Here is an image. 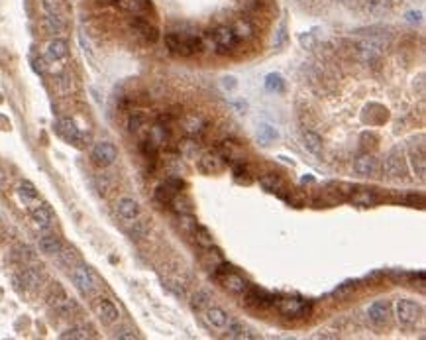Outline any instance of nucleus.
I'll use <instances>...</instances> for the list:
<instances>
[{
  "label": "nucleus",
  "mask_w": 426,
  "mask_h": 340,
  "mask_svg": "<svg viewBox=\"0 0 426 340\" xmlns=\"http://www.w3.org/2000/svg\"><path fill=\"white\" fill-rule=\"evenodd\" d=\"M165 46H167V50L171 53L188 57V55H195V53H199L202 50V39L197 34H177V32H171V34H165Z\"/></svg>",
  "instance_id": "nucleus-1"
},
{
  "label": "nucleus",
  "mask_w": 426,
  "mask_h": 340,
  "mask_svg": "<svg viewBox=\"0 0 426 340\" xmlns=\"http://www.w3.org/2000/svg\"><path fill=\"white\" fill-rule=\"evenodd\" d=\"M71 281L77 285V289L87 293V295L92 293V291L97 289V285H99V281H97V277L92 274V269L85 264H73V267H71Z\"/></svg>",
  "instance_id": "nucleus-2"
},
{
  "label": "nucleus",
  "mask_w": 426,
  "mask_h": 340,
  "mask_svg": "<svg viewBox=\"0 0 426 340\" xmlns=\"http://www.w3.org/2000/svg\"><path fill=\"white\" fill-rule=\"evenodd\" d=\"M279 311L287 319H301V316L311 315L313 305L304 299H299V297H285L279 301Z\"/></svg>",
  "instance_id": "nucleus-3"
},
{
  "label": "nucleus",
  "mask_w": 426,
  "mask_h": 340,
  "mask_svg": "<svg viewBox=\"0 0 426 340\" xmlns=\"http://www.w3.org/2000/svg\"><path fill=\"white\" fill-rule=\"evenodd\" d=\"M395 313H397V319L403 325H414L420 315H422V307L418 305L413 299H399L397 305H395Z\"/></svg>",
  "instance_id": "nucleus-4"
},
{
  "label": "nucleus",
  "mask_w": 426,
  "mask_h": 340,
  "mask_svg": "<svg viewBox=\"0 0 426 340\" xmlns=\"http://www.w3.org/2000/svg\"><path fill=\"white\" fill-rule=\"evenodd\" d=\"M246 297V303L250 307H255V309H267L271 305H275L277 297L273 293L265 289H259V287H248V289L242 293Z\"/></svg>",
  "instance_id": "nucleus-5"
},
{
  "label": "nucleus",
  "mask_w": 426,
  "mask_h": 340,
  "mask_svg": "<svg viewBox=\"0 0 426 340\" xmlns=\"http://www.w3.org/2000/svg\"><path fill=\"white\" fill-rule=\"evenodd\" d=\"M116 157H118V150L110 142H97L92 146V160H94L97 165L108 167V165H112L116 162Z\"/></svg>",
  "instance_id": "nucleus-6"
},
{
  "label": "nucleus",
  "mask_w": 426,
  "mask_h": 340,
  "mask_svg": "<svg viewBox=\"0 0 426 340\" xmlns=\"http://www.w3.org/2000/svg\"><path fill=\"white\" fill-rule=\"evenodd\" d=\"M212 39H214L216 50L220 51V53H228V51H232L236 46H238V39H236V36H234L232 28H228V26H220V28H216V30L212 32Z\"/></svg>",
  "instance_id": "nucleus-7"
},
{
  "label": "nucleus",
  "mask_w": 426,
  "mask_h": 340,
  "mask_svg": "<svg viewBox=\"0 0 426 340\" xmlns=\"http://www.w3.org/2000/svg\"><path fill=\"white\" fill-rule=\"evenodd\" d=\"M94 311H97V315H99V319H101L104 325H116V323L120 321V311H118V307H116L110 299H106V297L97 299V303H94Z\"/></svg>",
  "instance_id": "nucleus-8"
},
{
  "label": "nucleus",
  "mask_w": 426,
  "mask_h": 340,
  "mask_svg": "<svg viewBox=\"0 0 426 340\" xmlns=\"http://www.w3.org/2000/svg\"><path fill=\"white\" fill-rule=\"evenodd\" d=\"M116 213H118V216H120L124 222L130 224L132 220L139 218L141 209H139V202L136 201V199H132V197H122V199H118V202H116Z\"/></svg>",
  "instance_id": "nucleus-9"
},
{
  "label": "nucleus",
  "mask_w": 426,
  "mask_h": 340,
  "mask_svg": "<svg viewBox=\"0 0 426 340\" xmlns=\"http://www.w3.org/2000/svg\"><path fill=\"white\" fill-rule=\"evenodd\" d=\"M32 220L36 222V226L41 230H51L55 224V214L50 209V205L38 202L36 207H32Z\"/></svg>",
  "instance_id": "nucleus-10"
},
{
  "label": "nucleus",
  "mask_w": 426,
  "mask_h": 340,
  "mask_svg": "<svg viewBox=\"0 0 426 340\" xmlns=\"http://www.w3.org/2000/svg\"><path fill=\"white\" fill-rule=\"evenodd\" d=\"M218 281L222 283V287H224L226 291H230V293H234V295H242L244 291L250 287L248 281L240 276V274H236L234 269H230V271H226L224 276H220L218 277Z\"/></svg>",
  "instance_id": "nucleus-11"
},
{
  "label": "nucleus",
  "mask_w": 426,
  "mask_h": 340,
  "mask_svg": "<svg viewBox=\"0 0 426 340\" xmlns=\"http://www.w3.org/2000/svg\"><path fill=\"white\" fill-rule=\"evenodd\" d=\"M383 173L391 179H397V177L405 175V162H403V155L399 151H391L385 162H383Z\"/></svg>",
  "instance_id": "nucleus-12"
},
{
  "label": "nucleus",
  "mask_w": 426,
  "mask_h": 340,
  "mask_svg": "<svg viewBox=\"0 0 426 340\" xmlns=\"http://www.w3.org/2000/svg\"><path fill=\"white\" fill-rule=\"evenodd\" d=\"M57 130L63 138L75 146H83V134H81V128H77V124L71 120V118H61L59 124H57Z\"/></svg>",
  "instance_id": "nucleus-13"
},
{
  "label": "nucleus",
  "mask_w": 426,
  "mask_h": 340,
  "mask_svg": "<svg viewBox=\"0 0 426 340\" xmlns=\"http://www.w3.org/2000/svg\"><path fill=\"white\" fill-rule=\"evenodd\" d=\"M132 28L138 32L139 36L144 39H148V41H157V38H159V32H157V28L153 24H150V20L148 18H141V16H132Z\"/></svg>",
  "instance_id": "nucleus-14"
},
{
  "label": "nucleus",
  "mask_w": 426,
  "mask_h": 340,
  "mask_svg": "<svg viewBox=\"0 0 426 340\" xmlns=\"http://www.w3.org/2000/svg\"><path fill=\"white\" fill-rule=\"evenodd\" d=\"M377 169H379V164L371 153H362L353 162V171L362 177H373L377 173Z\"/></svg>",
  "instance_id": "nucleus-15"
},
{
  "label": "nucleus",
  "mask_w": 426,
  "mask_h": 340,
  "mask_svg": "<svg viewBox=\"0 0 426 340\" xmlns=\"http://www.w3.org/2000/svg\"><path fill=\"white\" fill-rule=\"evenodd\" d=\"M204 319H206V323H208L212 328L224 330L226 325H228L230 315L226 313L224 309H220V307H210V305H208V307L204 309Z\"/></svg>",
  "instance_id": "nucleus-16"
},
{
  "label": "nucleus",
  "mask_w": 426,
  "mask_h": 340,
  "mask_svg": "<svg viewBox=\"0 0 426 340\" xmlns=\"http://www.w3.org/2000/svg\"><path fill=\"white\" fill-rule=\"evenodd\" d=\"M199 167H201L202 173L214 175V173L222 171V167H224V157L218 155V153H204L201 160H199Z\"/></svg>",
  "instance_id": "nucleus-17"
},
{
  "label": "nucleus",
  "mask_w": 426,
  "mask_h": 340,
  "mask_svg": "<svg viewBox=\"0 0 426 340\" xmlns=\"http://www.w3.org/2000/svg\"><path fill=\"white\" fill-rule=\"evenodd\" d=\"M67 55H69V48H67V41L65 39L55 38L48 43V50H45L48 61H61Z\"/></svg>",
  "instance_id": "nucleus-18"
},
{
  "label": "nucleus",
  "mask_w": 426,
  "mask_h": 340,
  "mask_svg": "<svg viewBox=\"0 0 426 340\" xmlns=\"http://www.w3.org/2000/svg\"><path fill=\"white\" fill-rule=\"evenodd\" d=\"M18 197H20V201L24 202V205H38L39 201V193L38 189H36V185L32 183V181H20L18 183Z\"/></svg>",
  "instance_id": "nucleus-19"
},
{
  "label": "nucleus",
  "mask_w": 426,
  "mask_h": 340,
  "mask_svg": "<svg viewBox=\"0 0 426 340\" xmlns=\"http://www.w3.org/2000/svg\"><path fill=\"white\" fill-rule=\"evenodd\" d=\"M18 281L26 289H38L41 285V274L38 269H34V267H24L20 271V276H18Z\"/></svg>",
  "instance_id": "nucleus-20"
},
{
  "label": "nucleus",
  "mask_w": 426,
  "mask_h": 340,
  "mask_svg": "<svg viewBox=\"0 0 426 340\" xmlns=\"http://www.w3.org/2000/svg\"><path fill=\"white\" fill-rule=\"evenodd\" d=\"M38 244H39V250L43 254H48V256H57L63 248L61 238L55 236V234H43V236L39 238Z\"/></svg>",
  "instance_id": "nucleus-21"
},
{
  "label": "nucleus",
  "mask_w": 426,
  "mask_h": 340,
  "mask_svg": "<svg viewBox=\"0 0 426 340\" xmlns=\"http://www.w3.org/2000/svg\"><path fill=\"white\" fill-rule=\"evenodd\" d=\"M389 303L387 301H375L373 305H369L367 309V315L369 319L375 323V325H385L389 319Z\"/></svg>",
  "instance_id": "nucleus-22"
},
{
  "label": "nucleus",
  "mask_w": 426,
  "mask_h": 340,
  "mask_svg": "<svg viewBox=\"0 0 426 340\" xmlns=\"http://www.w3.org/2000/svg\"><path fill=\"white\" fill-rule=\"evenodd\" d=\"M116 4H118L120 8L128 10L130 14H134V16H141V18H146V12L151 10V4L148 2V0H118Z\"/></svg>",
  "instance_id": "nucleus-23"
},
{
  "label": "nucleus",
  "mask_w": 426,
  "mask_h": 340,
  "mask_svg": "<svg viewBox=\"0 0 426 340\" xmlns=\"http://www.w3.org/2000/svg\"><path fill=\"white\" fill-rule=\"evenodd\" d=\"M43 28L51 36H61L63 30H65V20L61 18V14H45L43 16Z\"/></svg>",
  "instance_id": "nucleus-24"
},
{
  "label": "nucleus",
  "mask_w": 426,
  "mask_h": 340,
  "mask_svg": "<svg viewBox=\"0 0 426 340\" xmlns=\"http://www.w3.org/2000/svg\"><path fill=\"white\" fill-rule=\"evenodd\" d=\"M224 330L228 338H253V334H250L248 328L236 319H228V325H226Z\"/></svg>",
  "instance_id": "nucleus-25"
},
{
  "label": "nucleus",
  "mask_w": 426,
  "mask_h": 340,
  "mask_svg": "<svg viewBox=\"0 0 426 340\" xmlns=\"http://www.w3.org/2000/svg\"><path fill=\"white\" fill-rule=\"evenodd\" d=\"M171 207H173V211H175L177 214H193V201L188 199L185 193H177L175 197H173V201L169 202Z\"/></svg>",
  "instance_id": "nucleus-26"
},
{
  "label": "nucleus",
  "mask_w": 426,
  "mask_h": 340,
  "mask_svg": "<svg viewBox=\"0 0 426 340\" xmlns=\"http://www.w3.org/2000/svg\"><path fill=\"white\" fill-rule=\"evenodd\" d=\"M202 250H204V254H202V265H204L208 271H212L214 267L220 264V262H224L222 254L218 252V250H214L212 246H208V248H202Z\"/></svg>",
  "instance_id": "nucleus-27"
},
{
  "label": "nucleus",
  "mask_w": 426,
  "mask_h": 340,
  "mask_svg": "<svg viewBox=\"0 0 426 340\" xmlns=\"http://www.w3.org/2000/svg\"><path fill=\"white\" fill-rule=\"evenodd\" d=\"M61 338L63 340H87V338H92V334H90V328L88 327L77 325V327L67 328V330L61 334Z\"/></svg>",
  "instance_id": "nucleus-28"
},
{
  "label": "nucleus",
  "mask_w": 426,
  "mask_h": 340,
  "mask_svg": "<svg viewBox=\"0 0 426 340\" xmlns=\"http://www.w3.org/2000/svg\"><path fill=\"white\" fill-rule=\"evenodd\" d=\"M302 140H304V148H306V151H311L313 155H320V151H322V138H320L318 134H314V132H304Z\"/></svg>",
  "instance_id": "nucleus-29"
},
{
  "label": "nucleus",
  "mask_w": 426,
  "mask_h": 340,
  "mask_svg": "<svg viewBox=\"0 0 426 340\" xmlns=\"http://www.w3.org/2000/svg\"><path fill=\"white\" fill-rule=\"evenodd\" d=\"M193 236H195V242H197L201 248H208V246H212L214 244L212 234H210L204 226H201V224H197V226L193 228Z\"/></svg>",
  "instance_id": "nucleus-30"
},
{
  "label": "nucleus",
  "mask_w": 426,
  "mask_h": 340,
  "mask_svg": "<svg viewBox=\"0 0 426 340\" xmlns=\"http://www.w3.org/2000/svg\"><path fill=\"white\" fill-rule=\"evenodd\" d=\"M351 202L358 205V207H371V205H375L377 202V197H375V193L364 189V191H358V193L351 195Z\"/></svg>",
  "instance_id": "nucleus-31"
},
{
  "label": "nucleus",
  "mask_w": 426,
  "mask_h": 340,
  "mask_svg": "<svg viewBox=\"0 0 426 340\" xmlns=\"http://www.w3.org/2000/svg\"><path fill=\"white\" fill-rule=\"evenodd\" d=\"M232 32H234V36H236V39L238 41H242V39H250L251 34H253V28H251V24L248 22V20H238L236 24L232 26Z\"/></svg>",
  "instance_id": "nucleus-32"
},
{
  "label": "nucleus",
  "mask_w": 426,
  "mask_h": 340,
  "mask_svg": "<svg viewBox=\"0 0 426 340\" xmlns=\"http://www.w3.org/2000/svg\"><path fill=\"white\" fill-rule=\"evenodd\" d=\"M259 183H262V187H264L267 193H281V191L285 189V187H283V181H281L279 177L271 175V173L262 177Z\"/></svg>",
  "instance_id": "nucleus-33"
},
{
  "label": "nucleus",
  "mask_w": 426,
  "mask_h": 340,
  "mask_svg": "<svg viewBox=\"0 0 426 340\" xmlns=\"http://www.w3.org/2000/svg\"><path fill=\"white\" fill-rule=\"evenodd\" d=\"M393 4L391 0H367V10L375 16H383V14L391 12Z\"/></svg>",
  "instance_id": "nucleus-34"
},
{
  "label": "nucleus",
  "mask_w": 426,
  "mask_h": 340,
  "mask_svg": "<svg viewBox=\"0 0 426 340\" xmlns=\"http://www.w3.org/2000/svg\"><path fill=\"white\" fill-rule=\"evenodd\" d=\"M183 126H185V130H187L188 134H199V132H202V128H204V120H202L201 116H197V114L185 116Z\"/></svg>",
  "instance_id": "nucleus-35"
},
{
  "label": "nucleus",
  "mask_w": 426,
  "mask_h": 340,
  "mask_svg": "<svg viewBox=\"0 0 426 340\" xmlns=\"http://www.w3.org/2000/svg\"><path fill=\"white\" fill-rule=\"evenodd\" d=\"M177 195V191H173L167 183H161L157 189H155V201L161 202V205H169L173 201V197Z\"/></svg>",
  "instance_id": "nucleus-36"
},
{
  "label": "nucleus",
  "mask_w": 426,
  "mask_h": 340,
  "mask_svg": "<svg viewBox=\"0 0 426 340\" xmlns=\"http://www.w3.org/2000/svg\"><path fill=\"white\" fill-rule=\"evenodd\" d=\"M148 138H150L151 142H153V144L159 148L161 144H165V142L169 140V132L165 130V126H159V124H157V126H153L150 130V136H148Z\"/></svg>",
  "instance_id": "nucleus-37"
},
{
  "label": "nucleus",
  "mask_w": 426,
  "mask_h": 340,
  "mask_svg": "<svg viewBox=\"0 0 426 340\" xmlns=\"http://www.w3.org/2000/svg\"><path fill=\"white\" fill-rule=\"evenodd\" d=\"M191 305H193L195 311L206 309V307L210 305V293H208V291H197L195 297H193V301H191Z\"/></svg>",
  "instance_id": "nucleus-38"
},
{
  "label": "nucleus",
  "mask_w": 426,
  "mask_h": 340,
  "mask_svg": "<svg viewBox=\"0 0 426 340\" xmlns=\"http://www.w3.org/2000/svg\"><path fill=\"white\" fill-rule=\"evenodd\" d=\"M132 224V228H130V232H132V238H136V240H139V238H144L146 234H148V224L144 222V220H132L130 222Z\"/></svg>",
  "instance_id": "nucleus-39"
},
{
  "label": "nucleus",
  "mask_w": 426,
  "mask_h": 340,
  "mask_svg": "<svg viewBox=\"0 0 426 340\" xmlns=\"http://www.w3.org/2000/svg\"><path fill=\"white\" fill-rule=\"evenodd\" d=\"M139 150H141V153H144V157L146 160H155V155H157V146L151 142L150 138L146 140V142H141V146H139Z\"/></svg>",
  "instance_id": "nucleus-40"
},
{
  "label": "nucleus",
  "mask_w": 426,
  "mask_h": 340,
  "mask_svg": "<svg viewBox=\"0 0 426 340\" xmlns=\"http://www.w3.org/2000/svg\"><path fill=\"white\" fill-rule=\"evenodd\" d=\"M144 122H146V116L139 112H132L130 114V118H128V130L130 132H138L139 128L144 126Z\"/></svg>",
  "instance_id": "nucleus-41"
},
{
  "label": "nucleus",
  "mask_w": 426,
  "mask_h": 340,
  "mask_svg": "<svg viewBox=\"0 0 426 340\" xmlns=\"http://www.w3.org/2000/svg\"><path fill=\"white\" fill-rule=\"evenodd\" d=\"M265 88L267 90H281L283 88V79L277 73H271V75L265 77Z\"/></svg>",
  "instance_id": "nucleus-42"
},
{
  "label": "nucleus",
  "mask_w": 426,
  "mask_h": 340,
  "mask_svg": "<svg viewBox=\"0 0 426 340\" xmlns=\"http://www.w3.org/2000/svg\"><path fill=\"white\" fill-rule=\"evenodd\" d=\"M43 14H61V0H41Z\"/></svg>",
  "instance_id": "nucleus-43"
},
{
  "label": "nucleus",
  "mask_w": 426,
  "mask_h": 340,
  "mask_svg": "<svg viewBox=\"0 0 426 340\" xmlns=\"http://www.w3.org/2000/svg\"><path fill=\"white\" fill-rule=\"evenodd\" d=\"M114 338L136 340V338H138V334H136L134 330H130V328H120V330H116V332H114Z\"/></svg>",
  "instance_id": "nucleus-44"
},
{
  "label": "nucleus",
  "mask_w": 426,
  "mask_h": 340,
  "mask_svg": "<svg viewBox=\"0 0 426 340\" xmlns=\"http://www.w3.org/2000/svg\"><path fill=\"white\" fill-rule=\"evenodd\" d=\"M285 38H287V36H285V26H281V30H279V38L275 39V46H277V48H279V46H283V41H285Z\"/></svg>",
  "instance_id": "nucleus-45"
},
{
  "label": "nucleus",
  "mask_w": 426,
  "mask_h": 340,
  "mask_svg": "<svg viewBox=\"0 0 426 340\" xmlns=\"http://www.w3.org/2000/svg\"><path fill=\"white\" fill-rule=\"evenodd\" d=\"M8 185V175H6V171L0 167V189H4Z\"/></svg>",
  "instance_id": "nucleus-46"
}]
</instances>
